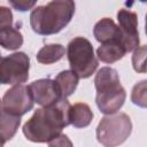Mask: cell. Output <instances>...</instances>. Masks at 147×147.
I'll return each mask as SVG.
<instances>
[{
  "label": "cell",
  "mask_w": 147,
  "mask_h": 147,
  "mask_svg": "<svg viewBox=\"0 0 147 147\" xmlns=\"http://www.w3.org/2000/svg\"><path fill=\"white\" fill-rule=\"evenodd\" d=\"M70 102L67 98L37 109L23 125V134L33 142H46L62 133V129L70 125Z\"/></svg>",
  "instance_id": "6da1fadb"
},
{
  "label": "cell",
  "mask_w": 147,
  "mask_h": 147,
  "mask_svg": "<svg viewBox=\"0 0 147 147\" xmlns=\"http://www.w3.org/2000/svg\"><path fill=\"white\" fill-rule=\"evenodd\" d=\"M74 14V0H52L46 6H39L31 11L30 25L38 34H55L69 24Z\"/></svg>",
  "instance_id": "7a4b0ae2"
},
{
  "label": "cell",
  "mask_w": 147,
  "mask_h": 147,
  "mask_svg": "<svg viewBox=\"0 0 147 147\" xmlns=\"http://www.w3.org/2000/svg\"><path fill=\"white\" fill-rule=\"evenodd\" d=\"M94 86L96 90L95 102L102 114H114L122 108L126 99V92L121 85L118 74L114 68H101L95 75Z\"/></svg>",
  "instance_id": "3957f363"
},
{
  "label": "cell",
  "mask_w": 147,
  "mask_h": 147,
  "mask_svg": "<svg viewBox=\"0 0 147 147\" xmlns=\"http://www.w3.org/2000/svg\"><path fill=\"white\" fill-rule=\"evenodd\" d=\"M67 56L70 70L78 78L85 79L91 77L99 65L91 41L84 37H76L68 44Z\"/></svg>",
  "instance_id": "277c9868"
},
{
  "label": "cell",
  "mask_w": 147,
  "mask_h": 147,
  "mask_svg": "<svg viewBox=\"0 0 147 147\" xmlns=\"http://www.w3.org/2000/svg\"><path fill=\"white\" fill-rule=\"evenodd\" d=\"M132 131V122L125 113H114L101 118L96 126V139L106 147L123 144Z\"/></svg>",
  "instance_id": "5b68a950"
},
{
  "label": "cell",
  "mask_w": 147,
  "mask_h": 147,
  "mask_svg": "<svg viewBox=\"0 0 147 147\" xmlns=\"http://www.w3.org/2000/svg\"><path fill=\"white\" fill-rule=\"evenodd\" d=\"M30 57L24 52H15L8 56H0V84H23L29 78Z\"/></svg>",
  "instance_id": "8992f818"
},
{
  "label": "cell",
  "mask_w": 147,
  "mask_h": 147,
  "mask_svg": "<svg viewBox=\"0 0 147 147\" xmlns=\"http://www.w3.org/2000/svg\"><path fill=\"white\" fill-rule=\"evenodd\" d=\"M34 101L30 88L23 84H15L11 88L6 91L1 100V107L9 114L23 116L33 108Z\"/></svg>",
  "instance_id": "52a82bcc"
},
{
  "label": "cell",
  "mask_w": 147,
  "mask_h": 147,
  "mask_svg": "<svg viewBox=\"0 0 147 147\" xmlns=\"http://www.w3.org/2000/svg\"><path fill=\"white\" fill-rule=\"evenodd\" d=\"M117 21L121 33V41L126 53L134 51L137 47H139L140 42L137 14L131 10L121 9L117 13Z\"/></svg>",
  "instance_id": "ba28073f"
},
{
  "label": "cell",
  "mask_w": 147,
  "mask_h": 147,
  "mask_svg": "<svg viewBox=\"0 0 147 147\" xmlns=\"http://www.w3.org/2000/svg\"><path fill=\"white\" fill-rule=\"evenodd\" d=\"M28 86L30 88L33 101L39 106L46 107L62 99L59 86L53 79H49V78L38 79L32 82Z\"/></svg>",
  "instance_id": "9c48e42d"
},
{
  "label": "cell",
  "mask_w": 147,
  "mask_h": 147,
  "mask_svg": "<svg viewBox=\"0 0 147 147\" xmlns=\"http://www.w3.org/2000/svg\"><path fill=\"white\" fill-rule=\"evenodd\" d=\"M126 51L121 41V39H114L107 42H102L96 49V56L100 61L105 63H114L124 57Z\"/></svg>",
  "instance_id": "30bf717a"
},
{
  "label": "cell",
  "mask_w": 147,
  "mask_h": 147,
  "mask_svg": "<svg viewBox=\"0 0 147 147\" xmlns=\"http://www.w3.org/2000/svg\"><path fill=\"white\" fill-rule=\"evenodd\" d=\"M93 34L99 42H107L114 39H121V33L118 25L108 17L100 20L93 29Z\"/></svg>",
  "instance_id": "8fae6325"
},
{
  "label": "cell",
  "mask_w": 147,
  "mask_h": 147,
  "mask_svg": "<svg viewBox=\"0 0 147 147\" xmlns=\"http://www.w3.org/2000/svg\"><path fill=\"white\" fill-rule=\"evenodd\" d=\"M93 111L86 103L78 102L70 107V124L77 129L88 126L93 119Z\"/></svg>",
  "instance_id": "7c38bea8"
},
{
  "label": "cell",
  "mask_w": 147,
  "mask_h": 147,
  "mask_svg": "<svg viewBox=\"0 0 147 147\" xmlns=\"http://www.w3.org/2000/svg\"><path fill=\"white\" fill-rule=\"evenodd\" d=\"M21 124V116L0 110V138L3 141L10 140L17 132Z\"/></svg>",
  "instance_id": "4fadbf2b"
},
{
  "label": "cell",
  "mask_w": 147,
  "mask_h": 147,
  "mask_svg": "<svg viewBox=\"0 0 147 147\" xmlns=\"http://www.w3.org/2000/svg\"><path fill=\"white\" fill-rule=\"evenodd\" d=\"M78 76L71 70H63L55 77V83L59 86L62 98H68L76 91L78 86Z\"/></svg>",
  "instance_id": "5bb4252c"
},
{
  "label": "cell",
  "mask_w": 147,
  "mask_h": 147,
  "mask_svg": "<svg viewBox=\"0 0 147 147\" xmlns=\"http://www.w3.org/2000/svg\"><path fill=\"white\" fill-rule=\"evenodd\" d=\"M65 49L61 44H48L37 53V61L41 64H52L60 61L64 56Z\"/></svg>",
  "instance_id": "9a60e30c"
},
{
  "label": "cell",
  "mask_w": 147,
  "mask_h": 147,
  "mask_svg": "<svg viewBox=\"0 0 147 147\" xmlns=\"http://www.w3.org/2000/svg\"><path fill=\"white\" fill-rule=\"evenodd\" d=\"M23 45V36L18 29L11 26H7L0 30V46L5 49L16 51Z\"/></svg>",
  "instance_id": "2e32d148"
},
{
  "label": "cell",
  "mask_w": 147,
  "mask_h": 147,
  "mask_svg": "<svg viewBox=\"0 0 147 147\" xmlns=\"http://www.w3.org/2000/svg\"><path fill=\"white\" fill-rule=\"evenodd\" d=\"M131 101L141 108L147 107V80L144 79L133 86L131 93Z\"/></svg>",
  "instance_id": "e0dca14e"
},
{
  "label": "cell",
  "mask_w": 147,
  "mask_h": 147,
  "mask_svg": "<svg viewBox=\"0 0 147 147\" xmlns=\"http://www.w3.org/2000/svg\"><path fill=\"white\" fill-rule=\"evenodd\" d=\"M146 46L142 45L140 47H137L133 52L132 55V64H133V69L137 72H146V64H145V60H146Z\"/></svg>",
  "instance_id": "ac0fdd59"
},
{
  "label": "cell",
  "mask_w": 147,
  "mask_h": 147,
  "mask_svg": "<svg viewBox=\"0 0 147 147\" xmlns=\"http://www.w3.org/2000/svg\"><path fill=\"white\" fill-rule=\"evenodd\" d=\"M38 0H8L10 6L17 11H28L34 7Z\"/></svg>",
  "instance_id": "d6986e66"
},
{
  "label": "cell",
  "mask_w": 147,
  "mask_h": 147,
  "mask_svg": "<svg viewBox=\"0 0 147 147\" xmlns=\"http://www.w3.org/2000/svg\"><path fill=\"white\" fill-rule=\"evenodd\" d=\"M13 25V13L11 9L5 6H0V30Z\"/></svg>",
  "instance_id": "ffe728a7"
},
{
  "label": "cell",
  "mask_w": 147,
  "mask_h": 147,
  "mask_svg": "<svg viewBox=\"0 0 147 147\" xmlns=\"http://www.w3.org/2000/svg\"><path fill=\"white\" fill-rule=\"evenodd\" d=\"M64 145H69L71 146V141L68 140V137L63 133L59 134L56 138H54L53 140H51L48 142V146H64Z\"/></svg>",
  "instance_id": "44dd1931"
},
{
  "label": "cell",
  "mask_w": 147,
  "mask_h": 147,
  "mask_svg": "<svg viewBox=\"0 0 147 147\" xmlns=\"http://www.w3.org/2000/svg\"><path fill=\"white\" fill-rule=\"evenodd\" d=\"M5 144H6V141H3V140H2L1 138H0V146H3Z\"/></svg>",
  "instance_id": "7402d4cb"
},
{
  "label": "cell",
  "mask_w": 147,
  "mask_h": 147,
  "mask_svg": "<svg viewBox=\"0 0 147 147\" xmlns=\"http://www.w3.org/2000/svg\"><path fill=\"white\" fill-rule=\"evenodd\" d=\"M0 110H1V101H0Z\"/></svg>",
  "instance_id": "603a6c76"
},
{
  "label": "cell",
  "mask_w": 147,
  "mask_h": 147,
  "mask_svg": "<svg viewBox=\"0 0 147 147\" xmlns=\"http://www.w3.org/2000/svg\"><path fill=\"white\" fill-rule=\"evenodd\" d=\"M0 56H1V54H0Z\"/></svg>",
  "instance_id": "cb8c5ba5"
}]
</instances>
